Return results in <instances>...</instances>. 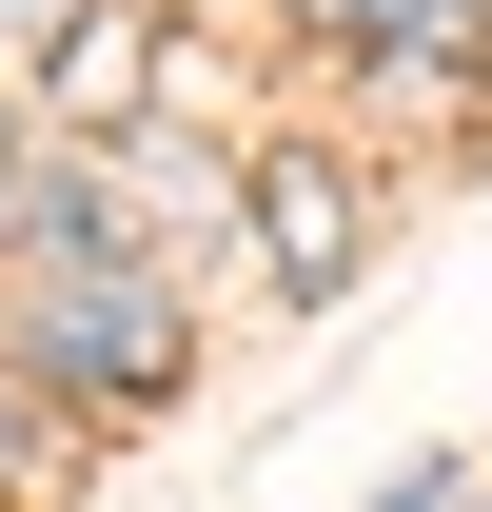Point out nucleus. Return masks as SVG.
Here are the masks:
<instances>
[{"instance_id": "nucleus-1", "label": "nucleus", "mask_w": 492, "mask_h": 512, "mask_svg": "<svg viewBox=\"0 0 492 512\" xmlns=\"http://www.w3.org/2000/svg\"><path fill=\"white\" fill-rule=\"evenodd\" d=\"M20 355L60 394H99V414H138V394H178V296L119 237V256H79V276H20Z\"/></svg>"}, {"instance_id": "nucleus-2", "label": "nucleus", "mask_w": 492, "mask_h": 512, "mask_svg": "<svg viewBox=\"0 0 492 512\" xmlns=\"http://www.w3.org/2000/svg\"><path fill=\"white\" fill-rule=\"evenodd\" d=\"M237 217H256V256H276V296H335V276H355V178H335V158H256Z\"/></svg>"}, {"instance_id": "nucleus-3", "label": "nucleus", "mask_w": 492, "mask_h": 512, "mask_svg": "<svg viewBox=\"0 0 492 512\" xmlns=\"http://www.w3.org/2000/svg\"><path fill=\"white\" fill-rule=\"evenodd\" d=\"M158 60H178V40H158L138 0H79V20H60V99H79V119H138Z\"/></svg>"}, {"instance_id": "nucleus-4", "label": "nucleus", "mask_w": 492, "mask_h": 512, "mask_svg": "<svg viewBox=\"0 0 492 512\" xmlns=\"http://www.w3.org/2000/svg\"><path fill=\"white\" fill-rule=\"evenodd\" d=\"M296 20H315V40H374V60H394V40H414L433 0H296Z\"/></svg>"}, {"instance_id": "nucleus-5", "label": "nucleus", "mask_w": 492, "mask_h": 512, "mask_svg": "<svg viewBox=\"0 0 492 512\" xmlns=\"http://www.w3.org/2000/svg\"><path fill=\"white\" fill-rule=\"evenodd\" d=\"M0 20H20V40H60V20H79V0H0Z\"/></svg>"}, {"instance_id": "nucleus-6", "label": "nucleus", "mask_w": 492, "mask_h": 512, "mask_svg": "<svg viewBox=\"0 0 492 512\" xmlns=\"http://www.w3.org/2000/svg\"><path fill=\"white\" fill-rule=\"evenodd\" d=\"M0 414H20V394H0Z\"/></svg>"}]
</instances>
